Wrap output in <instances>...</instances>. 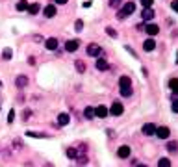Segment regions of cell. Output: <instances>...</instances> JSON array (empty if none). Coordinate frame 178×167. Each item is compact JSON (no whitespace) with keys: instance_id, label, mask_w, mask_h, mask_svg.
I'll return each mask as SVG.
<instances>
[{"instance_id":"28","label":"cell","mask_w":178,"mask_h":167,"mask_svg":"<svg viewBox=\"0 0 178 167\" xmlns=\"http://www.w3.org/2000/svg\"><path fill=\"white\" fill-rule=\"evenodd\" d=\"M106 33H108V35H110V37H117V32H115V30H113V28H110V26H108V28H106Z\"/></svg>"},{"instance_id":"7","label":"cell","mask_w":178,"mask_h":167,"mask_svg":"<svg viewBox=\"0 0 178 167\" xmlns=\"http://www.w3.org/2000/svg\"><path fill=\"white\" fill-rule=\"evenodd\" d=\"M108 113H110V110H108L106 106H97V108H95V115H97V117H100V119L108 117Z\"/></svg>"},{"instance_id":"16","label":"cell","mask_w":178,"mask_h":167,"mask_svg":"<svg viewBox=\"0 0 178 167\" xmlns=\"http://www.w3.org/2000/svg\"><path fill=\"white\" fill-rule=\"evenodd\" d=\"M26 9H28V13H30V15H37V13L41 11V6H39V4H28V7H26Z\"/></svg>"},{"instance_id":"4","label":"cell","mask_w":178,"mask_h":167,"mask_svg":"<svg viewBox=\"0 0 178 167\" xmlns=\"http://www.w3.org/2000/svg\"><path fill=\"white\" fill-rule=\"evenodd\" d=\"M123 112H124V108H123V104H121V102H113V104H111V108H110V113H111V115H115V117L123 115Z\"/></svg>"},{"instance_id":"41","label":"cell","mask_w":178,"mask_h":167,"mask_svg":"<svg viewBox=\"0 0 178 167\" xmlns=\"http://www.w3.org/2000/svg\"><path fill=\"white\" fill-rule=\"evenodd\" d=\"M0 87H2V82H0Z\"/></svg>"},{"instance_id":"37","label":"cell","mask_w":178,"mask_h":167,"mask_svg":"<svg viewBox=\"0 0 178 167\" xmlns=\"http://www.w3.org/2000/svg\"><path fill=\"white\" fill-rule=\"evenodd\" d=\"M69 0H56V4H67Z\"/></svg>"},{"instance_id":"31","label":"cell","mask_w":178,"mask_h":167,"mask_svg":"<svg viewBox=\"0 0 178 167\" xmlns=\"http://www.w3.org/2000/svg\"><path fill=\"white\" fill-rule=\"evenodd\" d=\"M152 2H154V0H141V4H143L145 7H150V6H152Z\"/></svg>"},{"instance_id":"13","label":"cell","mask_w":178,"mask_h":167,"mask_svg":"<svg viewBox=\"0 0 178 167\" xmlns=\"http://www.w3.org/2000/svg\"><path fill=\"white\" fill-rule=\"evenodd\" d=\"M156 48V43H154V39H145V43H143V50H147V52H152Z\"/></svg>"},{"instance_id":"34","label":"cell","mask_w":178,"mask_h":167,"mask_svg":"<svg viewBox=\"0 0 178 167\" xmlns=\"http://www.w3.org/2000/svg\"><path fill=\"white\" fill-rule=\"evenodd\" d=\"M171 6H173V9H175V11H178V0H173V4H171Z\"/></svg>"},{"instance_id":"40","label":"cell","mask_w":178,"mask_h":167,"mask_svg":"<svg viewBox=\"0 0 178 167\" xmlns=\"http://www.w3.org/2000/svg\"><path fill=\"white\" fill-rule=\"evenodd\" d=\"M137 167H147V165H137Z\"/></svg>"},{"instance_id":"11","label":"cell","mask_w":178,"mask_h":167,"mask_svg":"<svg viewBox=\"0 0 178 167\" xmlns=\"http://www.w3.org/2000/svg\"><path fill=\"white\" fill-rule=\"evenodd\" d=\"M65 50H67V52H76V50H78V41H74V39L67 41V43H65Z\"/></svg>"},{"instance_id":"20","label":"cell","mask_w":178,"mask_h":167,"mask_svg":"<svg viewBox=\"0 0 178 167\" xmlns=\"http://www.w3.org/2000/svg\"><path fill=\"white\" fill-rule=\"evenodd\" d=\"M158 167H171V160L169 158H160L158 160Z\"/></svg>"},{"instance_id":"18","label":"cell","mask_w":178,"mask_h":167,"mask_svg":"<svg viewBox=\"0 0 178 167\" xmlns=\"http://www.w3.org/2000/svg\"><path fill=\"white\" fill-rule=\"evenodd\" d=\"M84 117H85V119H93V117H95V108L87 106V108L84 110Z\"/></svg>"},{"instance_id":"5","label":"cell","mask_w":178,"mask_h":167,"mask_svg":"<svg viewBox=\"0 0 178 167\" xmlns=\"http://www.w3.org/2000/svg\"><path fill=\"white\" fill-rule=\"evenodd\" d=\"M160 139H167L169 136H171V130L167 128V126H160V128H156V132H154Z\"/></svg>"},{"instance_id":"14","label":"cell","mask_w":178,"mask_h":167,"mask_svg":"<svg viewBox=\"0 0 178 167\" xmlns=\"http://www.w3.org/2000/svg\"><path fill=\"white\" fill-rule=\"evenodd\" d=\"M15 86H17V87H26V86H28V76H24V74L17 76V80H15Z\"/></svg>"},{"instance_id":"10","label":"cell","mask_w":178,"mask_h":167,"mask_svg":"<svg viewBox=\"0 0 178 167\" xmlns=\"http://www.w3.org/2000/svg\"><path fill=\"white\" fill-rule=\"evenodd\" d=\"M145 32H147V35H156L158 32H160V28H158V24H147L145 26Z\"/></svg>"},{"instance_id":"8","label":"cell","mask_w":178,"mask_h":167,"mask_svg":"<svg viewBox=\"0 0 178 167\" xmlns=\"http://www.w3.org/2000/svg\"><path fill=\"white\" fill-rule=\"evenodd\" d=\"M141 132H143L145 136H152V134L156 132V125H152V123H147V125L141 128Z\"/></svg>"},{"instance_id":"22","label":"cell","mask_w":178,"mask_h":167,"mask_svg":"<svg viewBox=\"0 0 178 167\" xmlns=\"http://www.w3.org/2000/svg\"><path fill=\"white\" fill-rule=\"evenodd\" d=\"M167 151H169V152H176V151H178V143L169 141V143H167Z\"/></svg>"},{"instance_id":"25","label":"cell","mask_w":178,"mask_h":167,"mask_svg":"<svg viewBox=\"0 0 178 167\" xmlns=\"http://www.w3.org/2000/svg\"><path fill=\"white\" fill-rule=\"evenodd\" d=\"M11 56H13L11 48H4V52H2V58H4V59H11Z\"/></svg>"},{"instance_id":"38","label":"cell","mask_w":178,"mask_h":167,"mask_svg":"<svg viewBox=\"0 0 178 167\" xmlns=\"http://www.w3.org/2000/svg\"><path fill=\"white\" fill-rule=\"evenodd\" d=\"M45 167H54V165H52V164H46V165H45Z\"/></svg>"},{"instance_id":"39","label":"cell","mask_w":178,"mask_h":167,"mask_svg":"<svg viewBox=\"0 0 178 167\" xmlns=\"http://www.w3.org/2000/svg\"><path fill=\"white\" fill-rule=\"evenodd\" d=\"M176 63H178V52H176Z\"/></svg>"},{"instance_id":"2","label":"cell","mask_w":178,"mask_h":167,"mask_svg":"<svg viewBox=\"0 0 178 167\" xmlns=\"http://www.w3.org/2000/svg\"><path fill=\"white\" fill-rule=\"evenodd\" d=\"M134 11H136V4H134V2H126V4L123 6V9L119 11V17H121V19H124V17L132 15Z\"/></svg>"},{"instance_id":"24","label":"cell","mask_w":178,"mask_h":167,"mask_svg":"<svg viewBox=\"0 0 178 167\" xmlns=\"http://www.w3.org/2000/svg\"><path fill=\"white\" fill-rule=\"evenodd\" d=\"M26 136H28V138H46L45 134H41V132H32V130H28Z\"/></svg>"},{"instance_id":"17","label":"cell","mask_w":178,"mask_h":167,"mask_svg":"<svg viewBox=\"0 0 178 167\" xmlns=\"http://www.w3.org/2000/svg\"><path fill=\"white\" fill-rule=\"evenodd\" d=\"M58 125H59V126L69 125V115H67V113H59V115H58Z\"/></svg>"},{"instance_id":"29","label":"cell","mask_w":178,"mask_h":167,"mask_svg":"<svg viewBox=\"0 0 178 167\" xmlns=\"http://www.w3.org/2000/svg\"><path fill=\"white\" fill-rule=\"evenodd\" d=\"M13 119H15V110H9V113H7V123H13Z\"/></svg>"},{"instance_id":"30","label":"cell","mask_w":178,"mask_h":167,"mask_svg":"<svg viewBox=\"0 0 178 167\" xmlns=\"http://www.w3.org/2000/svg\"><path fill=\"white\" fill-rule=\"evenodd\" d=\"M74 28H76V32H82V28H84V22H82V20H76Z\"/></svg>"},{"instance_id":"32","label":"cell","mask_w":178,"mask_h":167,"mask_svg":"<svg viewBox=\"0 0 178 167\" xmlns=\"http://www.w3.org/2000/svg\"><path fill=\"white\" fill-rule=\"evenodd\" d=\"M173 112L178 113V100H176V99H175V102H173Z\"/></svg>"},{"instance_id":"23","label":"cell","mask_w":178,"mask_h":167,"mask_svg":"<svg viewBox=\"0 0 178 167\" xmlns=\"http://www.w3.org/2000/svg\"><path fill=\"white\" fill-rule=\"evenodd\" d=\"M28 7V2L26 0H19V4H17V11H24Z\"/></svg>"},{"instance_id":"12","label":"cell","mask_w":178,"mask_h":167,"mask_svg":"<svg viewBox=\"0 0 178 167\" xmlns=\"http://www.w3.org/2000/svg\"><path fill=\"white\" fill-rule=\"evenodd\" d=\"M43 13H45V17H48V19H52L54 15H56V6H45V9H43Z\"/></svg>"},{"instance_id":"3","label":"cell","mask_w":178,"mask_h":167,"mask_svg":"<svg viewBox=\"0 0 178 167\" xmlns=\"http://www.w3.org/2000/svg\"><path fill=\"white\" fill-rule=\"evenodd\" d=\"M102 54V48L97 45V43H91V45H87V56H93V58H98Z\"/></svg>"},{"instance_id":"33","label":"cell","mask_w":178,"mask_h":167,"mask_svg":"<svg viewBox=\"0 0 178 167\" xmlns=\"http://www.w3.org/2000/svg\"><path fill=\"white\" fill-rule=\"evenodd\" d=\"M78 162H80V164H85V162H87V156H80Z\"/></svg>"},{"instance_id":"9","label":"cell","mask_w":178,"mask_h":167,"mask_svg":"<svg viewBox=\"0 0 178 167\" xmlns=\"http://www.w3.org/2000/svg\"><path fill=\"white\" fill-rule=\"evenodd\" d=\"M117 156H119V158H123V160H124V158H128V156H130V147H128V145H123V147H119V151H117Z\"/></svg>"},{"instance_id":"6","label":"cell","mask_w":178,"mask_h":167,"mask_svg":"<svg viewBox=\"0 0 178 167\" xmlns=\"http://www.w3.org/2000/svg\"><path fill=\"white\" fill-rule=\"evenodd\" d=\"M58 39L56 37H48L46 41H45V46H46V50H58Z\"/></svg>"},{"instance_id":"27","label":"cell","mask_w":178,"mask_h":167,"mask_svg":"<svg viewBox=\"0 0 178 167\" xmlns=\"http://www.w3.org/2000/svg\"><path fill=\"white\" fill-rule=\"evenodd\" d=\"M169 87H171L173 91H178V80H176V78H173V80L169 82Z\"/></svg>"},{"instance_id":"1","label":"cell","mask_w":178,"mask_h":167,"mask_svg":"<svg viewBox=\"0 0 178 167\" xmlns=\"http://www.w3.org/2000/svg\"><path fill=\"white\" fill-rule=\"evenodd\" d=\"M119 89L123 97H130L132 95V80L128 76H121L119 78Z\"/></svg>"},{"instance_id":"21","label":"cell","mask_w":178,"mask_h":167,"mask_svg":"<svg viewBox=\"0 0 178 167\" xmlns=\"http://www.w3.org/2000/svg\"><path fill=\"white\" fill-rule=\"evenodd\" d=\"M67 158H71V160L78 158V151L76 149H67Z\"/></svg>"},{"instance_id":"19","label":"cell","mask_w":178,"mask_h":167,"mask_svg":"<svg viewBox=\"0 0 178 167\" xmlns=\"http://www.w3.org/2000/svg\"><path fill=\"white\" fill-rule=\"evenodd\" d=\"M152 17H154V11H152L150 7H145V9H143V19H145V20H150Z\"/></svg>"},{"instance_id":"26","label":"cell","mask_w":178,"mask_h":167,"mask_svg":"<svg viewBox=\"0 0 178 167\" xmlns=\"http://www.w3.org/2000/svg\"><path fill=\"white\" fill-rule=\"evenodd\" d=\"M74 65H76V71H78V73H85V65H84V61H80V59H78Z\"/></svg>"},{"instance_id":"36","label":"cell","mask_w":178,"mask_h":167,"mask_svg":"<svg viewBox=\"0 0 178 167\" xmlns=\"http://www.w3.org/2000/svg\"><path fill=\"white\" fill-rule=\"evenodd\" d=\"M91 4H93V2H91V0H87V2H84V7H91Z\"/></svg>"},{"instance_id":"35","label":"cell","mask_w":178,"mask_h":167,"mask_svg":"<svg viewBox=\"0 0 178 167\" xmlns=\"http://www.w3.org/2000/svg\"><path fill=\"white\" fill-rule=\"evenodd\" d=\"M110 4H111V7H117V6H119V0H111Z\"/></svg>"},{"instance_id":"15","label":"cell","mask_w":178,"mask_h":167,"mask_svg":"<svg viewBox=\"0 0 178 167\" xmlns=\"http://www.w3.org/2000/svg\"><path fill=\"white\" fill-rule=\"evenodd\" d=\"M97 69H98V71H108V69H110V63H108L106 59L98 58V59H97Z\"/></svg>"}]
</instances>
